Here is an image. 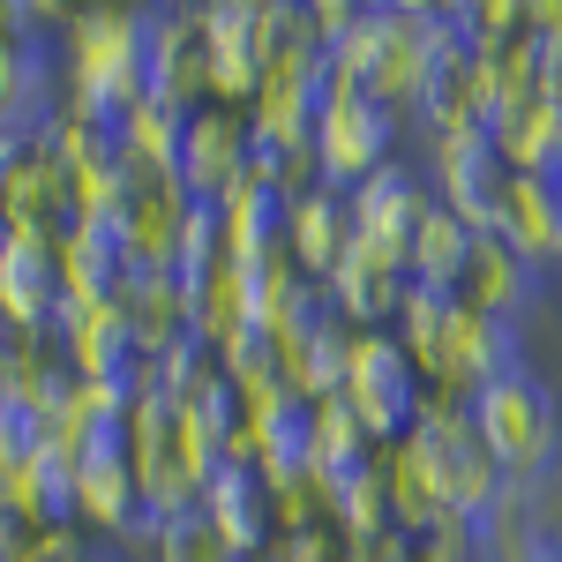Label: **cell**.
Instances as JSON below:
<instances>
[{
	"mask_svg": "<svg viewBox=\"0 0 562 562\" xmlns=\"http://www.w3.org/2000/svg\"><path fill=\"white\" fill-rule=\"evenodd\" d=\"M45 442H53V428H45L38 397L23 383H0V465H23V458H38Z\"/></svg>",
	"mask_w": 562,
	"mask_h": 562,
	"instance_id": "cell-34",
	"label": "cell"
},
{
	"mask_svg": "<svg viewBox=\"0 0 562 562\" xmlns=\"http://www.w3.org/2000/svg\"><path fill=\"white\" fill-rule=\"evenodd\" d=\"M375 473H383V495H390V525H397V532H413V540H428L435 525H442V503H435L428 473L413 465V450H405V442H390L383 458H375Z\"/></svg>",
	"mask_w": 562,
	"mask_h": 562,
	"instance_id": "cell-30",
	"label": "cell"
},
{
	"mask_svg": "<svg viewBox=\"0 0 562 562\" xmlns=\"http://www.w3.org/2000/svg\"><path fill=\"white\" fill-rule=\"evenodd\" d=\"M397 128H405V113H390L383 98H368V90H346L323 113V128H315V180L352 195L360 180L397 166Z\"/></svg>",
	"mask_w": 562,
	"mask_h": 562,
	"instance_id": "cell-7",
	"label": "cell"
},
{
	"mask_svg": "<svg viewBox=\"0 0 562 562\" xmlns=\"http://www.w3.org/2000/svg\"><path fill=\"white\" fill-rule=\"evenodd\" d=\"M548 293V270L540 262H525L518 248H503V240H480V262H473V285H465V301L480 315H503V323H525L532 307Z\"/></svg>",
	"mask_w": 562,
	"mask_h": 562,
	"instance_id": "cell-22",
	"label": "cell"
},
{
	"mask_svg": "<svg viewBox=\"0 0 562 562\" xmlns=\"http://www.w3.org/2000/svg\"><path fill=\"white\" fill-rule=\"evenodd\" d=\"M323 285H330L338 323H352V330H397V307H405V285H413V278H397V270H383L375 256L352 248Z\"/></svg>",
	"mask_w": 562,
	"mask_h": 562,
	"instance_id": "cell-21",
	"label": "cell"
},
{
	"mask_svg": "<svg viewBox=\"0 0 562 562\" xmlns=\"http://www.w3.org/2000/svg\"><path fill=\"white\" fill-rule=\"evenodd\" d=\"M150 562H240V555L217 540V525L203 518V510H180V518H166L158 555H150Z\"/></svg>",
	"mask_w": 562,
	"mask_h": 562,
	"instance_id": "cell-36",
	"label": "cell"
},
{
	"mask_svg": "<svg viewBox=\"0 0 562 562\" xmlns=\"http://www.w3.org/2000/svg\"><path fill=\"white\" fill-rule=\"evenodd\" d=\"M128 217H83L68 240H60V293L83 307V315H113V307H128Z\"/></svg>",
	"mask_w": 562,
	"mask_h": 562,
	"instance_id": "cell-11",
	"label": "cell"
},
{
	"mask_svg": "<svg viewBox=\"0 0 562 562\" xmlns=\"http://www.w3.org/2000/svg\"><path fill=\"white\" fill-rule=\"evenodd\" d=\"M203 53H211V105H256V90L270 83L278 60V31L262 0H203Z\"/></svg>",
	"mask_w": 562,
	"mask_h": 562,
	"instance_id": "cell-6",
	"label": "cell"
},
{
	"mask_svg": "<svg viewBox=\"0 0 562 562\" xmlns=\"http://www.w3.org/2000/svg\"><path fill=\"white\" fill-rule=\"evenodd\" d=\"M180 307H188V338L195 346H225L233 330H248V315H240V270L225 262V270H203V278H180Z\"/></svg>",
	"mask_w": 562,
	"mask_h": 562,
	"instance_id": "cell-26",
	"label": "cell"
},
{
	"mask_svg": "<svg viewBox=\"0 0 562 562\" xmlns=\"http://www.w3.org/2000/svg\"><path fill=\"white\" fill-rule=\"evenodd\" d=\"M83 225V203H76V180L68 166L53 158V150H23V166L8 180V203H0V240L8 233H23V240H45V248H60L68 233Z\"/></svg>",
	"mask_w": 562,
	"mask_h": 562,
	"instance_id": "cell-13",
	"label": "cell"
},
{
	"mask_svg": "<svg viewBox=\"0 0 562 562\" xmlns=\"http://www.w3.org/2000/svg\"><path fill=\"white\" fill-rule=\"evenodd\" d=\"M248 180V113L240 105H203L188 121V150H180L173 188L188 203H225Z\"/></svg>",
	"mask_w": 562,
	"mask_h": 562,
	"instance_id": "cell-14",
	"label": "cell"
},
{
	"mask_svg": "<svg viewBox=\"0 0 562 562\" xmlns=\"http://www.w3.org/2000/svg\"><path fill=\"white\" fill-rule=\"evenodd\" d=\"M375 458H383V442L368 435V420L352 413L346 397L315 405V458H307V473H315V487H323V503H338L352 480H368Z\"/></svg>",
	"mask_w": 562,
	"mask_h": 562,
	"instance_id": "cell-16",
	"label": "cell"
},
{
	"mask_svg": "<svg viewBox=\"0 0 562 562\" xmlns=\"http://www.w3.org/2000/svg\"><path fill=\"white\" fill-rule=\"evenodd\" d=\"M390 45H397V0L360 8V23H352L346 38L330 45L338 83H346V90H375V76H383V60H390Z\"/></svg>",
	"mask_w": 562,
	"mask_h": 562,
	"instance_id": "cell-28",
	"label": "cell"
},
{
	"mask_svg": "<svg viewBox=\"0 0 562 562\" xmlns=\"http://www.w3.org/2000/svg\"><path fill=\"white\" fill-rule=\"evenodd\" d=\"M143 83L173 113L211 105V53H203V15L195 8H150V38H143Z\"/></svg>",
	"mask_w": 562,
	"mask_h": 562,
	"instance_id": "cell-12",
	"label": "cell"
},
{
	"mask_svg": "<svg viewBox=\"0 0 562 562\" xmlns=\"http://www.w3.org/2000/svg\"><path fill=\"white\" fill-rule=\"evenodd\" d=\"M23 150H31V135L0 128V203H8V180H15V166H23Z\"/></svg>",
	"mask_w": 562,
	"mask_h": 562,
	"instance_id": "cell-41",
	"label": "cell"
},
{
	"mask_svg": "<svg viewBox=\"0 0 562 562\" xmlns=\"http://www.w3.org/2000/svg\"><path fill=\"white\" fill-rule=\"evenodd\" d=\"M473 262H480V233L465 225L458 211H442L435 203L428 217H420V240H413V285H435V293H465L473 285Z\"/></svg>",
	"mask_w": 562,
	"mask_h": 562,
	"instance_id": "cell-23",
	"label": "cell"
},
{
	"mask_svg": "<svg viewBox=\"0 0 562 562\" xmlns=\"http://www.w3.org/2000/svg\"><path fill=\"white\" fill-rule=\"evenodd\" d=\"M15 518L31 532H60V525H83V473L60 442H45L38 458L15 465Z\"/></svg>",
	"mask_w": 562,
	"mask_h": 562,
	"instance_id": "cell-18",
	"label": "cell"
},
{
	"mask_svg": "<svg viewBox=\"0 0 562 562\" xmlns=\"http://www.w3.org/2000/svg\"><path fill=\"white\" fill-rule=\"evenodd\" d=\"M330 525L346 532L352 548H360V540H383V532H397V525H390V495H383V473L352 480L346 495L330 503Z\"/></svg>",
	"mask_w": 562,
	"mask_h": 562,
	"instance_id": "cell-35",
	"label": "cell"
},
{
	"mask_svg": "<svg viewBox=\"0 0 562 562\" xmlns=\"http://www.w3.org/2000/svg\"><path fill=\"white\" fill-rule=\"evenodd\" d=\"M503 248H518L525 262H555L562 270V188L540 173H518L510 180V195H503V233H495Z\"/></svg>",
	"mask_w": 562,
	"mask_h": 562,
	"instance_id": "cell-20",
	"label": "cell"
},
{
	"mask_svg": "<svg viewBox=\"0 0 562 562\" xmlns=\"http://www.w3.org/2000/svg\"><path fill=\"white\" fill-rule=\"evenodd\" d=\"M428 173H435V203H442V211H458L480 240L503 233V195H510L518 173L503 166L495 128L480 121L473 105H458V113L428 135Z\"/></svg>",
	"mask_w": 562,
	"mask_h": 562,
	"instance_id": "cell-3",
	"label": "cell"
},
{
	"mask_svg": "<svg viewBox=\"0 0 562 562\" xmlns=\"http://www.w3.org/2000/svg\"><path fill=\"white\" fill-rule=\"evenodd\" d=\"M352 323H323V330H307L301 346H285V390H301V397H315V405H330V397H346L352 383Z\"/></svg>",
	"mask_w": 562,
	"mask_h": 562,
	"instance_id": "cell-24",
	"label": "cell"
},
{
	"mask_svg": "<svg viewBox=\"0 0 562 562\" xmlns=\"http://www.w3.org/2000/svg\"><path fill=\"white\" fill-rule=\"evenodd\" d=\"M346 211H352V248L405 278L413 270V240H420V217L435 211V195L420 188L413 166H383L375 180H360L346 195Z\"/></svg>",
	"mask_w": 562,
	"mask_h": 562,
	"instance_id": "cell-8",
	"label": "cell"
},
{
	"mask_svg": "<svg viewBox=\"0 0 562 562\" xmlns=\"http://www.w3.org/2000/svg\"><path fill=\"white\" fill-rule=\"evenodd\" d=\"M495 150H503L510 173H540V180H555V188H562V105H555V98L518 105V113L495 128Z\"/></svg>",
	"mask_w": 562,
	"mask_h": 562,
	"instance_id": "cell-25",
	"label": "cell"
},
{
	"mask_svg": "<svg viewBox=\"0 0 562 562\" xmlns=\"http://www.w3.org/2000/svg\"><path fill=\"white\" fill-rule=\"evenodd\" d=\"M83 473V525L90 532H128V518L143 510V487H135V458H113V465H76Z\"/></svg>",
	"mask_w": 562,
	"mask_h": 562,
	"instance_id": "cell-33",
	"label": "cell"
},
{
	"mask_svg": "<svg viewBox=\"0 0 562 562\" xmlns=\"http://www.w3.org/2000/svg\"><path fill=\"white\" fill-rule=\"evenodd\" d=\"M458 307L465 293H435V285H405V307H397V346L420 360V375H435V360L458 330Z\"/></svg>",
	"mask_w": 562,
	"mask_h": 562,
	"instance_id": "cell-29",
	"label": "cell"
},
{
	"mask_svg": "<svg viewBox=\"0 0 562 562\" xmlns=\"http://www.w3.org/2000/svg\"><path fill=\"white\" fill-rule=\"evenodd\" d=\"M60 301H68V293H60V248L8 233V240H0V315L45 338L53 315H60Z\"/></svg>",
	"mask_w": 562,
	"mask_h": 562,
	"instance_id": "cell-15",
	"label": "cell"
},
{
	"mask_svg": "<svg viewBox=\"0 0 562 562\" xmlns=\"http://www.w3.org/2000/svg\"><path fill=\"white\" fill-rule=\"evenodd\" d=\"M405 450H413V465L428 473L442 518H480V510H495L503 465L487 458L473 397H428V413H420V428L405 435Z\"/></svg>",
	"mask_w": 562,
	"mask_h": 562,
	"instance_id": "cell-2",
	"label": "cell"
},
{
	"mask_svg": "<svg viewBox=\"0 0 562 562\" xmlns=\"http://www.w3.org/2000/svg\"><path fill=\"white\" fill-rule=\"evenodd\" d=\"M0 128H15V45L0 38Z\"/></svg>",
	"mask_w": 562,
	"mask_h": 562,
	"instance_id": "cell-40",
	"label": "cell"
},
{
	"mask_svg": "<svg viewBox=\"0 0 562 562\" xmlns=\"http://www.w3.org/2000/svg\"><path fill=\"white\" fill-rule=\"evenodd\" d=\"M285 256L301 262L307 278H330L338 262L352 256V211H346V195L338 188H301L293 195V225H285Z\"/></svg>",
	"mask_w": 562,
	"mask_h": 562,
	"instance_id": "cell-19",
	"label": "cell"
},
{
	"mask_svg": "<svg viewBox=\"0 0 562 562\" xmlns=\"http://www.w3.org/2000/svg\"><path fill=\"white\" fill-rule=\"evenodd\" d=\"M195 510L217 525V540H225L240 562H262L270 548H278V503H270V480H262V465H256V458H240V450H225V465L203 480Z\"/></svg>",
	"mask_w": 562,
	"mask_h": 562,
	"instance_id": "cell-10",
	"label": "cell"
},
{
	"mask_svg": "<svg viewBox=\"0 0 562 562\" xmlns=\"http://www.w3.org/2000/svg\"><path fill=\"white\" fill-rule=\"evenodd\" d=\"M217 211H225V256H233V270L285 256V225H293V195H285V188H270V180H240Z\"/></svg>",
	"mask_w": 562,
	"mask_h": 562,
	"instance_id": "cell-17",
	"label": "cell"
},
{
	"mask_svg": "<svg viewBox=\"0 0 562 562\" xmlns=\"http://www.w3.org/2000/svg\"><path fill=\"white\" fill-rule=\"evenodd\" d=\"M128 330L143 360H158V352H173L188 338V307H180V278H143L128 285Z\"/></svg>",
	"mask_w": 562,
	"mask_h": 562,
	"instance_id": "cell-31",
	"label": "cell"
},
{
	"mask_svg": "<svg viewBox=\"0 0 562 562\" xmlns=\"http://www.w3.org/2000/svg\"><path fill=\"white\" fill-rule=\"evenodd\" d=\"M15 540H31V525L15 518V465H0V548H15Z\"/></svg>",
	"mask_w": 562,
	"mask_h": 562,
	"instance_id": "cell-39",
	"label": "cell"
},
{
	"mask_svg": "<svg viewBox=\"0 0 562 562\" xmlns=\"http://www.w3.org/2000/svg\"><path fill=\"white\" fill-rule=\"evenodd\" d=\"M143 38H150V8H76V23H68V98L60 105L121 128L150 98Z\"/></svg>",
	"mask_w": 562,
	"mask_h": 562,
	"instance_id": "cell-1",
	"label": "cell"
},
{
	"mask_svg": "<svg viewBox=\"0 0 562 562\" xmlns=\"http://www.w3.org/2000/svg\"><path fill=\"white\" fill-rule=\"evenodd\" d=\"M428 375H420V360L397 346V330H360L352 338V383H346V405L368 420L375 442H405V435L420 428V413H428Z\"/></svg>",
	"mask_w": 562,
	"mask_h": 562,
	"instance_id": "cell-5",
	"label": "cell"
},
{
	"mask_svg": "<svg viewBox=\"0 0 562 562\" xmlns=\"http://www.w3.org/2000/svg\"><path fill=\"white\" fill-rule=\"evenodd\" d=\"M473 420L487 435V458L510 473H562V413H555V390L540 383L532 368L510 375V383H487L473 397Z\"/></svg>",
	"mask_w": 562,
	"mask_h": 562,
	"instance_id": "cell-4",
	"label": "cell"
},
{
	"mask_svg": "<svg viewBox=\"0 0 562 562\" xmlns=\"http://www.w3.org/2000/svg\"><path fill=\"white\" fill-rule=\"evenodd\" d=\"M240 315H248V330H270L278 346H301L307 330H323L338 307H330L323 278H307L293 256H270V262L240 270Z\"/></svg>",
	"mask_w": 562,
	"mask_h": 562,
	"instance_id": "cell-9",
	"label": "cell"
},
{
	"mask_svg": "<svg viewBox=\"0 0 562 562\" xmlns=\"http://www.w3.org/2000/svg\"><path fill=\"white\" fill-rule=\"evenodd\" d=\"M188 121H195V113H173V105H158V98H143L128 121H121V135H128V158L143 166V180H173V173H180Z\"/></svg>",
	"mask_w": 562,
	"mask_h": 562,
	"instance_id": "cell-27",
	"label": "cell"
},
{
	"mask_svg": "<svg viewBox=\"0 0 562 562\" xmlns=\"http://www.w3.org/2000/svg\"><path fill=\"white\" fill-rule=\"evenodd\" d=\"M217 368H225V383L240 390L248 405H262L270 390H285V346H278L270 330H233V338L217 346Z\"/></svg>",
	"mask_w": 562,
	"mask_h": 562,
	"instance_id": "cell-32",
	"label": "cell"
},
{
	"mask_svg": "<svg viewBox=\"0 0 562 562\" xmlns=\"http://www.w3.org/2000/svg\"><path fill=\"white\" fill-rule=\"evenodd\" d=\"M346 548H352V540H346ZM352 562H420V540H413V532H383V540H360Z\"/></svg>",
	"mask_w": 562,
	"mask_h": 562,
	"instance_id": "cell-38",
	"label": "cell"
},
{
	"mask_svg": "<svg viewBox=\"0 0 562 562\" xmlns=\"http://www.w3.org/2000/svg\"><path fill=\"white\" fill-rule=\"evenodd\" d=\"M360 8H368V0H307V31H315V45L330 53V45L360 23Z\"/></svg>",
	"mask_w": 562,
	"mask_h": 562,
	"instance_id": "cell-37",
	"label": "cell"
}]
</instances>
